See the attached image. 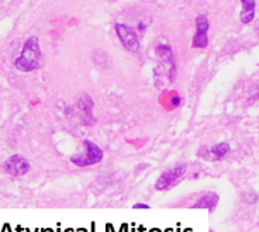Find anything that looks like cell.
<instances>
[{
    "instance_id": "cell-8",
    "label": "cell",
    "mask_w": 259,
    "mask_h": 232,
    "mask_svg": "<svg viewBox=\"0 0 259 232\" xmlns=\"http://www.w3.org/2000/svg\"><path fill=\"white\" fill-rule=\"evenodd\" d=\"M219 200H220L219 194L210 192V193L203 194L200 199L196 201V204H193V208H204L208 211H213L219 204Z\"/></svg>"
},
{
    "instance_id": "cell-3",
    "label": "cell",
    "mask_w": 259,
    "mask_h": 232,
    "mask_svg": "<svg viewBox=\"0 0 259 232\" xmlns=\"http://www.w3.org/2000/svg\"><path fill=\"white\" fill-rule=\"evenodd\" d=\"M116 34L121 45L130 52H138L141 48V42H140V37L137 31L128 24L125 23H117L116 24Z\"/></svg>"
},
{
    "instance_id": "cell-1",
    "label": "cell",
    "mask_w": 259,
    "mask_h": 232,
    "mask_svg": "<svg viewBox=\"0 0 259 232\" xmlns=\"http://www.w3.org/2000/svg\"><path fill=\"white\" fill-rule=\"evenodd\" d=\"M42 52L39 47V41L35 35H31L26 39L20 55L14 61V68L20 72H34L41 66Z\"/></svg>"
},
{
    "instance_id": "cell-2",
    "label": "cell",
    "mask_w": 259,
    "mask_h": 232,
    "mask_svg": "<svg viewBox=\"0 0 259 232\" xmlns=\"http://www.w3.org/2000/svg\"><path fill=\"white\" fill-rule=\"evenodd\" d=\"M103 149L93 141L86 140L83 142V152L72 156L71 162L75 166H78V168H88V166H93V165L100 163V162L103 161Z\"/></svg>"
},
{
    "instance_id": "cell-4",
    "label": "cell",
    "mask_w": 259,
    "mask_h": 232,
    "mask_svg": "<svg viewBox=\"0 0 259 232\" xmlns=\"http://www.w3.org/2000/svg\"><path fill=\"white\" fill-rule=\"evenodd\" d=\"M186 170H188L186 165H178L175 168H170L168 170H165L158 177V180H156L155 190H158V192H166L169 189H172L179 181L182 176L186 173Z\"/></svg>"
},
{
    "instance_id": "cell-5",
    "label": "cell",
    "mask_w": 259,
    "mask_h": 232,
    "mask_svg": "<svg viewBox=\"0 0 259 232\" xmlns=\"http://www.w3.org/2000/svg\"><path fill=\"white\" fill-rule=\"evenodd\" d=\"M208 28L210 21L206 14H199L196 17V32H194L192 45L199 50H204L208 45Z\"/></svg>"
},
{
    "instance_id": "cell-11",
    "label": "cell",
    "mask_w": 259,
    "mask_h": 232,
    "mask_svg": "<svg viewBox=\"0 0 259 232\" xmlns=\"http://www.w3.org/2000/svg\"><path fill=\"white\" fill-rule=\"evenodd\" d=\"M230 151H231V147H230V144H227V142H220V144H215L214 147H211L210 149V152L213 155L215 159H224L227 155L230 154Z\"/></svg>"
},
{
    "instance_id": "cell-10",
    "label": "cell",
    "mask_w": 259,
    "mask_h": 232,
    "mask_svg": "<svg viewBox=\"0 0 259 232\" xmlns=\"http://www.w3.org/2000/svg\"><path fill=\"white\" fill-rule=\"evenodd\" d=\"M241 6H242V10H241V23L244 24H248L251 23L253 19H255V10H256V3L255 2H246V0H242L241 2Z\"/></svg>"
},
{
    "instance_id": "cell-9",
    "label": "cell",
    "mask_w": 259,
    "mask_h": 232,
    "mask_svg": "<svg viewBox=\"0 0 259 232\" xmlns=\"http://www.w3.org/2000/svg\"><path fill=\"white\" fill-rule=\"evenodd\" d=\"M155 54L159 57L161 59H163L166 64H169L170 66L176 65L175 62V54H174V50L172 47L166 44V42H161L155 47Z\"/></svg>"
},
{
    "instance_id": "cell-13",
    "label": "cell",
    "mask_w": 259,
    "mask_h": 232,
    "mask_svg": "<svg viewBox=\"0 0 259 232\" xmlns=\"http://www.w3.org/2000/svg\"><path fill=\"white\" fill-rule=\"evenodd\" d=\"M145 28H147V26H145V23H143V21H140V24H138V30L141 32L145 31Z\"/></svg>"
},
{
    "instance_id": "cell-12",
    "label": "cell",
    "mask_w": 259,
    "mask_h": 232,
    "mask_svg": "<svg viewBox=\"0 0 259 232\" xmlns=\"http://www.w3.org/2000/svg\"><path fill=\"white\" fill-rule=\"evenodd\" d=\"M151 207L148 204H145V203H137L134 204V210H149Z\"/></svg>"
},
{
    "instance_id": "cell-6",
    "label": "cell",
    "mask_w": 259,
    "mask_h": 232,
    "mask_svg": "<svg viewBox=\"0 0 259 232\" xmlns=\"http://www.w3.org/2000/svg\"><path fill=\"white\" fill-rule=\"evenodd\" d=\"M30 169H31L30 162L27 161L24 156H21V155H12L5 162V170L9 174L16 176V177L27 174L30 172Z\"/></svg>"
},
{
    "instance_id": "cell-7",
    "label": "cell",
    "mask_w": 259,
    "mask_h": 232,
    "mask_svg": "<svg viewBox=\"0 0 259 232\" xmlns=\"http://www.w3.org/2000/svg\"><path fill=\"white\" fill-rule=\"evenodd\" d=\"M79 111H80V117H82V121L84 123V125H92L95 123V117L92 114L93 111V107H95V103L92 100L91 96L88 95H83V96L79 99L78 103Z\"/></svg>"
}]
</instances>
